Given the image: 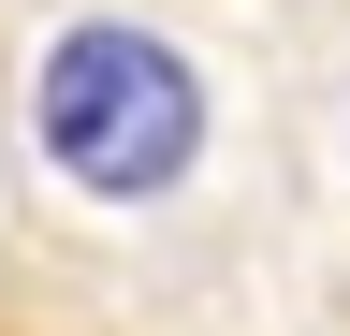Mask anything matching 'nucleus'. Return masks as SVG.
<instances>
[{
	"instance_id": "f257e3e1",
	"label": "nucleus",
	"mask_w": 350,
	"mask_h": 336,
	"mask_svg": "<svg viewBox=\"0 0 350 336\" xmlns=\"http://www.w3.org/2000/svg\"><path fill=\"white\" fill-rule=\"evenodd\" d=\"M29 161L88 220H175L219 161V73L131 0L59 15L29 44Z\"/></svg>"
},
{
	"instance_id": "f03ea898",
	"label": "nucleus",
	"mask_w": 350,
	"mask_h": 336,
	"mask_svg": "<svg viewBox=\"0 0 350 336\" xmlns=\"http://www.w3.org/2000/svg\"><path fill=\"white\" fill-rule=\"evenodd\" d=\"M0 336H103V322H73V307H44V292H0Z\"/></svg>"
}]
</instances>
